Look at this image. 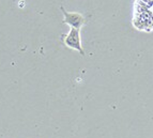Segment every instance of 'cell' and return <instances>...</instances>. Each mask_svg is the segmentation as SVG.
I'll return each mask as SVG.
<instances>
[{"label": "cell", "instance_id": "6da1fadb", "mask_svg": "<svg viewBox=\"0 0 153 138\" xmlns=\"http://www.w3.org/2000/svg\"><path fill=\"white\" fill-rule=\"evenodd\" d=\"M63 42L68 47L75 50H78L80 54L84 56L85 51L82 47V40H80V33H79V29L71 28L69 33L63 36Z\"/></svg>", "mask_w": 153, "mask_h": 138}, {"label": "cell", "instance_id": "7a4b0ae2", "mask_svg": "<svg viewBox=\"0 0 153 138\" xmlns=\"http://www.w3.org/2000/svg\"><path fill=\"white\" fill-rule=\"evenodd\" d=\"M61 11L64 15V19L63 22L65 24H68L69 26H71V28H75V29H80L82 26L86 23V19L85 17L79 14V13H75V12H66L64 10L63 7H61Z\"/></svg>", "mask_w": 153, "mask_h": 138}]
</instances>
